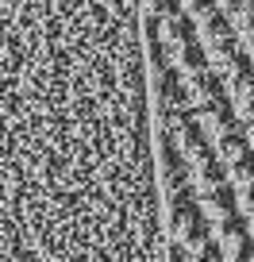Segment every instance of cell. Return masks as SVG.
Segmentation results:
<instances>
[{"label": "cell", "instance_id": "4fadbf2b", "mask_svg": "<svg viewBox=\"0 0 254 262\" xmlns=\"http://www.w3.org/2000/svg\"><path fill=\"white\" fill-rule=\"evenodd\" d=\"M246 62H250V70H254V58H246Z\"/></svg>", "mask_w": 254, "mask_h": 262}, {"label": "cell", "instance_id": "3957f363", "mask_svg": "<svg viewBox=\"0 0 254 262\" xmlns=\"http://www.w3.org/2000/svg\"><path fill=\"white\" fill-rule=\"evenodd\" d=\"M181 93H185V104L189 112H200V108L216 104V100H223V81L216 70H197V74H185L181 77Z\"/></svg>", "mask_w": 254, "mask_h": 262}, {"label": "cell", "instance_id": "9c48e42d", "mask_svg": "<svg viewBox=\"0 0 254 262\" xmlns=\"http://www.w3.org/2000/svg\"><path fill=\"white\" fill-rule=\"evenodd\" d=\"M223 173H227V185L235 189V193H239V189H250V185H254V155L239 158V162L227 166Z\"/></svg>", "mask_w": 254, "mask_h": 262}, {"label": "cell", "instance_id": "5bb4252c", "mask_svg": "<svg viewBox=\"0 0 254 262\" xmlns=\"http://www.w3.org/2000/svg\"><path fill=\"white\" fill-rule=\"evenodd\" d=\"M250 4H254V0H250Z\"/></svg>", "mask_w": 254, "mask_h": 262}, {"label": "cell", "instance_id": "ba28073f", "mask_svg": "<svg viewBox=\"0 0 254 262\" xmlns=\"http://www.w3.org/2000/svg\"><path fill=\"white\" fill-rule=\"evenodd\" d=\"M212 155H216V162L227 170V166H235L239 158H246L250 155V139H246V131L243 127H231L227 135H220V139H212Z\"/></svg>", "mask_w": 254, "mask_h": 262}, {"label": "cell", "instance_id": "8992f818", "mask_svg": "<svg viewBox=\"0 0 254 262\" xmlns=\"http://www.w3.org/2000/svg\"><path fill=\"white\" fill-rule=\"evenodd\" d=\"M166 62L177 70V77H185V74H197V70H204L208 58H204V47L197 42V35H189V39H181L177 47L166 50Z\"/></svg>", "mask_w": 254, "mask_h": 262}, {"label": "cell", "instance_id": "5b68a950", "mask_svg": "<svg viewBox=\"0 0 254 262\" xmlns=\"http://www.w3.org/2000/svg\"><path fill=\"white\" fill-rule=\"evenodd\" d=\"M197 208H200V216L208 220V228H216V224L231 220V216L239 212V208H235V189H231L227 181H223L220 189H212V193L197 196Z\"/></svg>", "mask_w": 254, "mask_h": 262}, {"label": "cell", "instance_id": "7a4b0ae2", "mask_svg": "<svg viewBox=\"0 0 254 262\" xmlns=\"http://www.w3.org/2000/svg\"><path fill=\"white\" fill-rule=\"evenodd\" d=\"M216 247H220L223 262H254V239L239 212L231 220L216 224Z\"/></svg>", "mask_w": 254, "mask_h": 262}, {"label": "cell", "instance_id": "52a82bcc", "mask_svg": "<svg viewBox=\"0 0 254 262\" xmlns=\"http://www.w3.org/2000/svg\"><path fill=\"white\" fill-rule=\"evenodd\" d=\"M223 181H227V173H223V166L216 162V155H204L200 162L189 166V193L204 196V193H212V189H220Z\"/></svg>", "mask_w": 254, "mask_h": 262}, {"label": "cell", "instance_id": "277c9868", "mask_svg": "<svg viewBox=\"0 0 254 262\" xmlns=\"http://www.w3.org/2000/svg\"><path fill=\"white\" fill-rule=\"evenodd\" d=\"M193 120H197V127L204 131V139H208V143L220 139V135H227L231 127H239L235 108H231V100H227V97L216 100V104H208V108H200V112H193Z\"/></svg>", "mask_w": 254, "mask_h": 262}, {"label": "cell", "instance_id": "8fae6325", "mask_svg": "<svg viewBox=\"0 0 254 262\" xmlns=\"http://www.w3.org/2000/svg\"><path fill=\"white\" fill-rule=\"evenodd\" d=\"M235 120H239V127H243V131H254V97L246 100L243 108H235Z\"/></svg>", "mask_w": 254, "mask_h": 262}, {"label": "cell", "instance_id": "7c38bea8", "mask_svg": "<svg viewBox=\"0 0 254 262\" xmlns=\"http://www.w3.org/2000/svg\"><path fill=\"white\" fill-rule=\"evenodd\" d=\"M177 4H181V12H185V16L193 19V16H197V12H204L208 4H216V0H177Z\"/></svg>", "mask_w": 254, "mask_h": 262}, {"label": "cell", "instance_id": "6da1fadb", "mask_svg": "<svg viewBox=\"0 0 254 262\" xmlns=\"http://www.w3.org/2000/svg\"><path fill=\"white\" fill-rule=\"evenodd\" d=\"M166 208H170V239H166V243L177 247L181 254H189L193 247L212 239V228H208V220L200 216V208H197V201L189 196V189L166 196Z\"/></svg>", "mask_w": 254, "mask_h": 262}, {"label": "cell", "instance_id": "30bf717a", "mask_svg": "<svg viewBox=\"0 0 254 262\" xmlns=\"http://www.w3.org/2000/svg\"><path fill=\"white\" fill-rule=\"evenodd\" d=\"M185 262H223L220 247H216V239H204L200 247H193V251L185 254Z\"/></svg>", "mask_w": 254, "mask_h": 262}]
</instances>
